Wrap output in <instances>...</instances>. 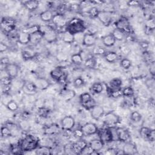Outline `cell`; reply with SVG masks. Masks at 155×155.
Instances as JSON below:
<instances>
[{
  "instance_id": "6da1fadb",
  "label": "cell",
  "mask_w": 155,
  "mask_h": 155,
  "mask_svg": "<svg viewBox=\"0 0 155 155\" xmlns=\"http://www.w3.org/2000/svg\"><path fill=\"white\" fill-rule=\"evenodd\" d=\"M38 139L33 135H27L19 143L24 151H29L35 150L38 147Z\"/></svg>"
},
{
  "instance_id": "7a4b0ae2",
  "label": "cell",
  "mask_w": 155,
  "mask_h": 155,
  "mask_svg": "<svg viewBox=\"0 0 155 155\" xmlns=\"http://www.w3.org/2000/svg\"><path fill=\"white\" fill-rule=\"evenodd\" d=\"M85 29L83 22L79 19H73L67 24V30L73 35L82 33Z\"/></svg>"
},
{
  "instance_id": "3957f363",
  "label": "cell",
  "mask_w": 155,
  "mask_h": 155,
  "mask_svg": "<svg viewBox=\"0 0 155 155\" xmlns=\"http://www.w3.org/2000/svg\"><path fill=\"white\" fill-rule=\"evenodd\" d=\"M40 31L42 33L43 38L48 42H53L58 39L56 31L50 26H40Z\"/></svg>"
},
{
  "instance_id": "277c9868",
  "label": "cell",
  "mask_w": 155,
  "mask_h": 155,
  "mask_svg": "<svg viewBox=\"0 0 155 155\" xmlns=\"http://www.w3.org/2000/svg\"><path fill=\"white\" fill-rule=\"evenodd\" d=\"M104 122L108 128H113L119 123V117L114 113L108 112L105 115Z\"/></svg>"
},
{
  "instance_id": "5b68a950",
  "label": "cell",
  "mask_w": 155,
  "mask_h": 155,
  "mask_svg": "<svg viewBox=\"0 0 155 155\" xmlns=\"http://www.w3.org/2000/svg\"><path fill=\"white\" fill-rule=\"evenodd\" d=\"M99 139H101L104 143L106 142H110L113 140L114 139V136L113 134V132L110 128H105L101 129L98 132Z\"/></svg>"
},
{
  "instance_id": "8992f818",
  "label": "cell",
  "mask_w": 155,
  "mask_h": 155,
  "mask_svg": "<svg viewBox=\"0 0 155 155\" xmlns=\"http://www.w3.org/2000/svg\"><path fill=\"white\" fill-rule=\"evenodd\" d=\"M115 25L116 28L122 31L125 33L131 32V27L128 19L125 18H121L118 19Z\"/></svg>"
},
{
  "instance_id": "52a82bcc",
  "label": "cell",
  "mask_w": 155,
  "mask_h": 155,
  "mask_svg": "<svg viewBox=\"0 0 155 155\" xmlns=\"http://www.w3.org/2000/svg\"><path fill=\"white\" fill-rule=\"evenodd\" d=\"M61 124L64 130H71L75 125V120L72 116H67L61 120Z\"/></svg>"
},
{
  "instance_id": "ba28073f",
  "label": "cell",
  "mask_w": 155,
  "mask_h": 155,
  "mask_svg": "<svg viewBox=\"0 0 155 155\" xmlns=\"http://www.w3.org/2000/svg\"><path fill=\"white\" fill-rule=\"evenodd\" d=\"M84 135H92L98 131L97 127L94 123L88 122L84 124L81 128Z\"/></svg>"
},
{
  "instance_id": "9c48e42d",
  "label": "cell",
  "mask_w": 155,
  "mask_h": 155,
  "mask_svg": "<svg viewBox=\"0 0 155 155\" xmlns=\"http://www.w3.org/2000/svg\"><path fill=\"white\" fill-rule=\"evenodd\" d=\"M5 69L7 76L10 77L12 79L15 78L18 74L19 67L16 64L9 63L5 65Z\"/></svg>"
},
{
  "instance_id": "30bf717a",
  "label": "cell",
  "mask_w": 155,
  "mask_h": 155,
  "mask_svg": "<svg viewBox=\"0 0 155 155\" xmlns=\"http://www.w3.org/2000/svg\"><path fill=\"white\" fill-rule=\"evenodd\" d=\"M97 18H98L104 25H108L111 21V15L110 12L102 10L99 11Z\"/></svg>"
},
{
  "instance_id": "8fae6325",
  "label": "cell",
  "mask_w": 155,
  "mask_h": 155,
  "mask_svg": "<svg viewBox=\"0 0 155 155\" xmlns=\"http://www.w3.org/2000/svg\"><path fill=\"white\" fill-rule=\"evenodd\" d=\"M116 136L119 140L121 142H127L130 138V135L127 130L122 128H118L116 130Z\"/></svg>"
},
{
  "instance_id": "7c38bea8",
  "label": "cell",
  "mask_w": 155,
  "mask_h": 155,
  "mask_svg": "<svg viewBox=\"0 0 155 155\" xmlns=\"http://www.w3.org/2000/svg\"><path fill=\"white\" fill-rule=\"evenodd\" d=\"M96 42V37L93 33H85L82 39V44L86 47L94 45Z\"/></svg>"
},
{
  "instance_id": "4fadbf2b",
  "label": "cell",
  "mask_w": 155,
  "mask_h": 155,
  "mask_svg": "<svg viewBox=\"0 0 155 155\" xmlns=\"http://www.w3.org/2000/svg\"><path fill=\"white\" fill-rule=\"evenodd\" d=\"M2 28L6 32H11L15 28V22L13 19L5 18L1 22Z\"/></svg>"
},
{
  "instance_id": "5bb4252c",
  "label": "cell",
  "mask_w": 155,
  "mask_h": 155,
  "mask_svg": "<svg viewBox=\"0 0 155 155\" xmlns=\"http://www.w3.org/2000/svg\"><path fill=\"white\" fill-rule=\"evenodd\" d=\"M104 113V108L101 105H95L91 109V116L95 120H98L99 119H100L103 116Z\"/></svg>"
},
{
  "instance_id": "9a60e30c",
  "label": "cell",
  "mask_w": 155,
  "mask_h": 155,
  "mask_svg": "<svg viewBox=\"0 0 155 155\" xmlns=\"http://www.w3.org/2000/svg\"><path fill=\"white\" fill-rule=\"evenodd\" d=\"M37 87L34 82H25L22 86V90L24 92L28 95H32L36 93Z\"/></svg>"
},
{
  "instance_id": "2e32d148",
  "label": "cell",
  "mask_w": 155,
  "mask_h": 155,
  "mask_svg": "<svg viewBox=\"0 0 155 155\" xmlns=\"http://www.w3.org/2000/svg\"><path fill=\"white\" fill-rule=\"evenodd\" d=\"M52 21L53 24L58 27H63L67 24V21L63 15L61 13H58L56 15H54L53 18L52 19Z\"/></svg>"
},
{
  "instance_id": "e0dca14e",
  "label": "cell",
  "mask_w": 155,
  "mask_h": 155,
  "mask_svg": "<svg viewBox=\"0 0 155 155\" xmlns=\"http://www.w3.org/2000/svg\"><path fill=\"white\" fill-rule=\"evenodd\" d=\"M18 41L21 44H28L30 42V35L25 31H21L18 35Z\"/></svg>"
},
{
  "instance_id": "ac0fdd59",
  "label": "cell",
  "mask_w": 155,
  "mask_h": 155,
  "mask_svg": "<svg viewBox=\"0 0 155 155\" xmlns=\"http://www.w3.org/2000/svg\"><path fill=\"white\" fill-rule=\"evenodd\" d=\"M34 83L35 84L37 88L40 90L47 89L50 85L49 81L44 78H38L36 79Z\"/></svg>"
},
{
  "instance_id": "d6986e66",
  "label": "cell",
  "mask_w": 155,
  "mask_h": 155,
  "mask_svg": "<svg viewBox=\"0 0 155 155\" xmlns=\"http://www.w3.org/2000/svg\"><path fill=\"white\" fill-rule=\"evenodd\" d=\"M123 153L125 154H133L137 151L136 147L134 144L131 142H127L123 147Z\"/></svg>"
},
{
  "instance_id": "ffe728a7",
  "label": "cell",
  "mask_w": 155,
  "mask_h": 155,
  "mask_svg": "<svg viewBox=\"0 0 155 155\" xmlns=\"http://www.w3.org/2000/svg\"><path fill=\"white\" fill-rule=\"evenodd\" d=\"M104 142L101 139H94L89 143L90 147L95 152L100 151L104 146Z\"/></svg>"
},
{
  "instance_id": "44dd1931",
  "label": "cell",
  "mask_w": 155,
  "mask_h": 155,
  "mask_svg": "<svg viewBox=\"0 0 155 155\" xmlns=\"http://www.w3.org/2000/svg\"><path fill=\"white\" fill-rule=\"evenodd\" d=\"M50 76L54 80L59 81L63 79L64 76V72L61 68H56L51 71Z\"/></svg>"
},
{
  "instance_id": "7402d4cb",
  "label": "cell",
  "mask_w": 155,
  "mask_h": 155,
  "mask_svg": "<svg viewBox=\"0 0 155 155\" xmlns=\"http://www.w3.org/2000/svg\"><path fill=\"white\" fill-rule=\"evenodd\" d=\"M102 41L104 45L108 47L113 46L116 42V39H114L111 33L102 37Z\"/></svg>"
},
{
  "instance_id": "603a6c76",
  "label": "cell",
  "mask_w": 155,
  "mask_h": 155,
  "mask_svg": "<svg viewBox=\"0 0 155 155\" xmlns=\"http://www.w3.org/2000/svg\"><path fill=\"white\" fill-rule=\"evenodd\" d=\"M76 95L74 90L70 89H65L61 92V96L65 101H69L72 99Z\"/></svg>"
},
{
  "instance_id": "cb8c5ba5",
  "label": "cell",
  "mask_w": 155,
  "mask_h": 155,
  "mask_svg": "<svg viewBox=\"0 0 155 155\" xmlns=\"http://www.w3.org/2000/svg\"><path fill=\"white\" fill-rule=\"evenodd\" d=\"M53 16L54 15L51 10H47L41 13L40 18L44 22H49L50 21H52Z\"/></svg>"
},
{
  "instance_id": "d4e9b609",
  "label": "cell",
  "mask_w": 155,
  "mask_h": 155,
  "mask_svg": "<svg viewBox=\"0 0 155 155\" xmlns=\"http://www.w3.org/2000/svg\"><path fill=\"white\" fill-rule=\"evenodd\" d=\"M62 41L67 44H71L74 41V35L71 34L70 32H69L67 30H65L62 33Z\"/></svg>"
},
{
  "instance_id": "484cf974",
  "label": "cell",
  "mask_w": 155,
  "mask_h": 155,
  "mask_svg": "<svg viewBox=\"0 0 155 155\" xmlns=\"http://www.w3.org/2000/svg\"><path fill=\"white\" fill-rule=\"evenodd\" d=\"M25 7L30 11L35 10L39 5V2L36 0H31L25 1L24 3Z\"/></svg>"
},
{
  "instance_id": "4316f807",
  "label": "cell",
  "mask_w": 155,
  "mask_h": 155,
  "mask_svg": "<svg viewBox=\"0 0 155 155\" xmlns=\"http://www.w3.org/2000/svg\"><path fill=\"white\" fill-rule=\"evenodd\" d=\"M42 38H43L42 33L40 31L38 32L31 34L30 43H31L32 44H37L41 41V40Z\"/></svg>"
},
{
  "instance_id": "83f0119b",
  "label": "cell",
  "mask_w": 155,
  "mask_h": 155,
  "mask_svg": "<svg viewBox=\"0 0 155 155\" xmlns=\"http://www.w3.org/2000/svg\"><path fill=\"white\" fill-rule=\"evenodd\" d=\"M122 85V80L119 78H114L109 82V86L111 90L119 89Z\"/></svg>"
},
{
  "instance_id": "f1b7e54d",
  "label": "cell",
  "mask_w": 155,
  "mask_h": 155,
  "mask_svg": "<svg viewBox=\"0 0 155 155\" xmlns=\"http://www.w3.org/2000/svg\"><path fill=\"white\" fill-rule=\"evenodd\" d=\"M105 59L107 62L110 63H113L117 61V59H118V56L116 53L110 51L105 53Z\"/></svg>"
},
{
  "instance_id": "f546056e",
  "label": "cell",
  "mask_w": 155,
  "mask_h": 155,
  "mask_svg": "<svg viewBox=\"0 0 155 155\" xmlns=\"http://www.w3.org/2000/svg\"><path fill=\"white\" fill-rule=\"evenodd\" d=\"M35 153L36 154H41V155H50L51 154V150L49 147L46 146H42L38 147L36 149Z\"/></svg>"
},
{
  "instance_id": "4dcf8cb0",
  "label": "cell",
  "mask_w": 155,
  "mask_h": 155,
  "mask_svg": "<svg viewBox=\"0 0 155 155\" xmlns=\"http://www.w3.org/2000/svg\"><path fill=\"white\" fill-rule=\"evenodd\" d=\"M111 34L116 39V41H122L125 36V33L124 32L116 28L113 31Z\"/></svg>"
},
{
  "instance_id": "1f68e13d",
  "label": "cell",
  "mask_w": 155,
  "mask_h": 155,
  "mask_svg": "<svg viewBox=\"0 0 155 155\" xmlns=\"http://www.w3.org/2000/svg\"><path fill=\"white\" fill-rule=\"evenodd\" d=\"M71 60L74 64H81L83 62V58L81 53H76L71 55Z\"/></svg>"
},
{
  "instance_id": "d6a6232c",
  "label": "cell",
  "mask_w": 155,
  "mask_h": 155,
  "mask_svg": "<svg viewBox=\"0 0 155 155\" xmlns=\"http://www.w3.org/2000/svg\"><path fill=\"white\" fill-rule=\"evenodd\" d=\"M151 129L146 127H143L140 130V136L146 140H149L150 134L151 133Z\"/></svg>"
},
{
  "instance_id": "836d02e7",
  "label": "cell",
  "mask_w": 155,
  "mask_h": 155,
  "mask_svg": "<svg viewBox=\"0 0 155 155\" xmlns=\"http://www.w3.org/2000/svg\"><path fill=\"white\" fill-rule=\"evenodd\" d=\"M35 55V51L31 49H25L22 52V56L24 59L28 60L34 58Z\"/></svg>"
},
{
  "instance_id": "e575fe53",
  "label": "cell",
  "mask_w": 155,
  "mask_h": 155,
  "mask_svg": "<svg viewBox=\"0 0 155 155\" xmlns=\"http://www.w3.org/2000/svg\"><path fill=\"white\" fill-rule=\"evenodd\" d=\"M96 64V61L94 58L93 57H90L88 58L84 62V65L87 68H93L95 67Z\"/></svg>"
},
{
  "instance_id": "d590c367",
  "label": "cell",
  "mask_w": 155,
  "mask_h": 155,
  "mask_svg": "<svg viewBox=\"0 0 155 155\" xmlns=\"http://www.w3.org/2000/svg\"><path fill=\"white\" fill-rule=\"evenodd\" d=\"M91 88V90L94 93L98 94V93H101L103 91V85L100 82H95L92 85Z\"/></svg>"
},
{
  "instance_id": "8d00e7d4",
  "label": "cell",
  "mask_w": 155,
  "mask_h": 155,
  "mask_svg": "<svg viewBox=\"0 0 155 155\" xmlns=\"http://www.w3.org/2000/svg\"><path fill=\"white\" fill-rule=\"evenodd\" d=\"M93 98L91 97V96L90 93L86 92L84 93L80 96V101L82 104V105H84L86 104L87 102H89L90 100H91Z\"/></svg>"
},
{
  "instance_id": "74e56055",
  "label": "cell",
  "mask_w": 155,
  "mask_h": 155,
  "mask_svg": "<svg viewBox=\"0 0 155 155\" xmlns=\"http://www.w3.org/2000/svg\"><path fill=\"white\" fill-rule=\"evenodd\" d=\"M19 127L24 131H27L30 129V124L25 119H22L19 122Z\"/></svg>"
},
{
  "instance_id": "f35d334b",
  "label": "cell",
  "mask_w": 155,
  "mask_h": 155,
  "mask_svg": "<svg viewBox=\"0 0 155 155\" xmlns=\"http://www.w3.org/2000/svg\"><path fill=\"white\" fill-rule=\"evenodd\" d=\"M131 120L134 122H139L142 119V114L137 111H133L130 115Z\"/></svg>"
},
{
  "instance_id": "ab89813d",
  "label": "cell",
  "mask_w": 155,
  "mask_h": 155,
  "mask_svg": "<svg viewBox=\"0 0 155 155\" xmlns=\"http://www.w3.org/2000/svg\"><path fill=\"white\" fill-rule=\"evenodd\" d=\"M59 131V127L56 125H51L48 126L45 130L46 134H52L57 133Z\"/></svg>"
},
{
  "instance_id": "60d3db41",
  "label": "cell",
  "mask_w": 155,
  "mask_h": 155,
  "mask_svg": "<svg viewBox=\"0 0 155 155\" xmlns=\"http://www.w3.org/2000/svg\"><path fill=\"white\" fill-rule=\"evenodd\" d=\"M6 107L10 111H16L18 109V105L13 100H10V101H8V102L6 104Z\"/></svg>"
},
{
  "instance_id": "b9f144b4",
  "label": "cell",
  "mask_w": 155,
  "mask_h": 155,
  "mask_svg": "<svg viewBox=\"0 0 155 155\" xmlns=\"http://www.w3.org/2000/svg\"><path fill=\"white\" fill-rule=\"evenodd\" d=\"M10 151L13 154H20L23 153V150H22L19 144L18 145H13L10 147Z\"/></svg>"
},
{
  "instance_id": "7bdbcfd3",
  "label": "cell",
  "mask_w": 155,
  "mask_h": 155,
  "mask_svg": "<svg viewBox=\"0 0 155 155\" xmlns=\"http://www.w3.org/2000/svg\"><path fill=\"white\" fill-rule=\"evenodd\" d=\"M122 91V95L126 97H132L134 94V90L130 87H125Z\"/></svg>"
},
{
  "instance_id": "ee69618b",
  "label": "cell",
  "mask_w": 155,
  "mask_h": 155,
  "mask_svg": "<svg viewBox=\"0 0 155 155\" xmlns=\"http://www.w3.org/2000/svg\"><path fill=\"white\" fill-rule=\"evenodd\" d=\"M120 65L124 69L127 70L131 66V62L127 58H124L120 61Z\"/></svg>"
},
{
  "instance_id": "f6af8a7d",
  "label": "cell",
  "mask_w": 155,
  "mask_h": 155,
  "mask_svg": "<svg viewBox=\"0 0 155 155\" xmlns=\"http://www.w3.org/2000/svg\"><path fill=\"white\" fill-rule=\"evenodd\" d=\"M110 96L113 98H118L121 97L122 95V91L119 89L116 90H111L110 91Z\"/></svg>"
},
{
  "instance_id": "bcb514c9",
  "label": "cell",
  "mask_w": 155,
  "mask_h": 155,
  "mask_svg": "<svg viewBox=\"0 0 155 155\" xmlns=\"http://www.w3.org/2000/svg\"><path fill=\"white\" fill-rule=\"evenodd\" d=\"M1 134L2 137H4L10 136L12 134L11 130L7 126L2 127L1 130Z\"/></svg>"
},
{
  "instance_id": "7dc6e473",
  "label": "cell",
  "mask_w": 155,
  "mask_h": 155,
  "mask_svg": "<svg viewBox=\"0 0 155 155\" xmlns=\"http://www.w3.org/2000/svg\"><path fill=\"white\" fill-rule=\"evenodd\" d=\"M84 85V81L82 78L81 77H78L76 78L74 81H73V85L75 88H81Z\"/></svg>"
},
{
  "instance_id": "c3c4849f",
  "label": "cell",
  "mask_w": 155,
  "mask_h": 155,
  "mask_svg": "<svg viewBox=\"0 0 155 155\" xmlns=\"http://www.w3.org/2000/svg\"><path fill=\"white\" fill-rule=\"evenodd\" d=\"M39 31H40V25H32V26L30 27L29 28H28L25 31L27 32L28 33H29L30 35H31V34L38 32Z\"/></svg>"
},
{
  "instance_id": "681fc988",
  "label": "cell",
  "mask_w": 155,
  "mask_h": 155,
  "mask_svg": "<svg viewBox=\"0 0 155 155\" xmlns=\"http://www.w3.org/2000/svg\"><path fill=\"white\" fill-rule=\"evenodd\" d=\"M99 12V10L97 7H91L89 10V11L88 12V13L91 18H97Z\"/></svg>"
},
{
  "instance_id": "f907efd6",
  "label": "cell",
  "mask_w": 155,
  "mask_h": 155,
  "mask_svg": "<svg viewBox=\"0 0 155 155\" xmlns=\"http://www.w3.org/2000/svg\"><path fill=\"white\" fill-rule=\"evenodd\" d=\"M155 26V22L153 18L149 19L146 22V27L149 30H153Z\"/></svg>"
},
{
  "instance_id": "816d5d0a",
  "label": "cell",
  "mask_w": 155,
  "mask_h": 155,
  "mask_svg": "<svg viewBox=\"0 0 155 155\" xmlns=\"http://www.w3.org/2000/svg\"><path fill=\"white\" fill-rule=\"evenodd\" d=\"M1 82L2 85H10L12 82V78L8 76L5 77H2L1 79Z\"/></svg>"
},
{
  "instance_id": "f5cc1de1",
  "label": "cell",
  "mask_w": 155,
  "mask_h": 155,
  "mask_svg": "<svg viewBox=\"0 0 155 155\" xmlns=\"http://www.w3.org/2000/svg\"><path fill=\"white\" fill-rule=\"evenodd\" d=\"M73 134L75 137L78 139H81L84 135L81 129H76L74 130L73 132Z\"/></svg>"
},
{
  "instance_id": "db71d44e",
  "label": "cell",
  "mask_w": 155,
  "mask_h": 155,
  "mask_svg": "<svg viewBox=\"0 0 155 155\" xmlns=\"http://www.w3.org/2000/svg\"><path fill=\"white\" fill-rule=\"evenodd\" d=\"M95 105H96V103H95V101H94L93 99H92L90 100L89 102H87L86 104H84V105H83L85 108H87V109H88V110H91Z\"/></svg>"
},
{
  "instance_id": "11a10c76",
  "label": "cell",
  "mask_w": 155,
  "mask_h": 155,
  "mask_svg": "<svg viewBox=\"0 0 155 155\" xmlns=\"http://www.w3.org/2000/svg\"><path fill=\"white\" fill-rule=\"evenodd\" d=\"M145 84L148 88L153 89L154 87V78H150L145 81Z\"/></svg>"
},
{
  "instance_id": "9f6ffc18",
  "label": "cell",
  "mask_w": 155,
  "mask_h": 155,
  "mask_svg": "<svg viewBox=\"0 0 155 155\" xmlns=\"http://www.w3.org/2000/svg\"><path fill=\"white\" fill-rule=\"evenodd\" d=\"M94 53L97 54H101L103 53H105V50L103 48L101 47H97L94 49Z\"/></svg>"
},
{
  "instance_id": "6f0895ef",
  "label": "cell",
  "mask_w": 155,
  "mask_h": 155,
  "mask_svg": "<svg viewBox=\"0 0 155 155\" xmlns=\"http://www.w3.org/2000/svg\"><path fill=\"white\" fill-rule=\"evenodd\" d=\"M7 49H8L7 45L6 44H5L4 43L1 42L0 43V52L2 53V52L6 51Z\"/></svg>"
},
{
  "instance_id": "680465c9",
  "label": "cell",
  "mask_w": 155,
  "mask_h": 155,
  "mask_svg": "<svg viewBox=\"0 0 155 155\" xmlns=\"http://www.w3.org/2000/svg\"><path fill=\"white\" fill-rule=\"evenodd\" d=\"M127 5L129 6H136L139 5V1H129L127 2Z\"/></svg>"
},
{
  "instance_id": "91938a15",
  "label": "cell",
  "mask_w": 155,
  "mask_h": 155,
  "mask_svg": "<svg viewBox=\"0 0 155 155\" xmlns=\"http://www.w3.org/2000/svg\"><path fill=\"white\" fill-rule=\"evenodd\" d=\"M154 139H155V131H154V130H152L151 129V133H150V137H149V140H148L153 142L154 140Z\"/></svg>"
},
{
  "instance_id": "94428289",
  "label": "cell",
  "mask_w": 155,
  "mask_h": 155,
  "mask_svg": "<svg viewBox=\"0 0 155 155\" xmlns=\"http://www.w3.org/2000/svg\"><path fill=\"white\" fill-rule=\"evenodd\" d=\"M150 73L152 74L153 76L154 75V62H153L151 63V64H150Z\"/></svg>"
}]
</instances>
